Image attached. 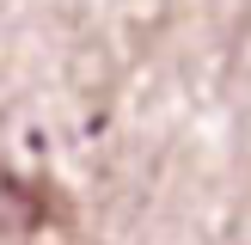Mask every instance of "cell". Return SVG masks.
I'll list each match as a JSON object with an SVG mask.
<instances>
[{"instance_id": "1", "label": "cell", "mask_w": 251, "mask_h": 245, "mask_svg": "<svg viewBox=\"0 0 251 245\" xmlns=\"http://www.w3.org/2000/svg\"><path fill=\"white\" fill-rule=\"evenodd\" d=\"M43 215H49V190L12 178L0 166V233H31V227H43Z\"/></svg>"}]
</instances>
